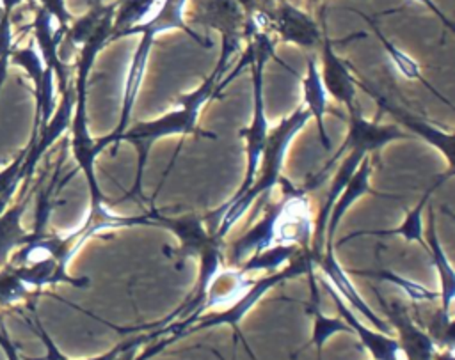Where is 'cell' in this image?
Returning a JSON list of instances; mask_svg holds the SVG:
<instances>
[{
    "label": "cell",
    "instance_id": "obj_16",
    "mask_svg": "<svg viewBox=\"0 0 455 360\" xmlns=\"http://www.w3.org/2000/svg\"><path fill=\"white\" fill-rule=\"evenodd\" d=\"M370 176H371V163H370V158L364 156L359 163V167L355 168V172L352 174V177L348 179V183L345 184L343 192L339 193V197L336 199L332 209H331V215H329V220H327V229H325V243H332V238L336 234V229L341 222V218L345 216L347 209L357 200L361 199L363 195H375V197H389V199H398L396 195H384V193H379L371 188L370 184Z\"/></svg>",
    "mask_w": 455,
    "mask_h": 360
},
{
    "label": "cell",
    "instance_id": "obj_31",
    "mask_svg": "<svg viewBox=\"0 0 455 360\" xmlns=\"http://www.w3.org/2000/svg\"><path fill=\"white\" fill-rule=\"evenodd\" d=\"M28 153V145L5 167L0 170V193L4 190H7L11 184H20L21 183V177H20V168L23 165V160Z\"/></svg>",
    "mask_w": 455,
    "mask_h": 360
},
{
    "label": "cell",
    "instance_id": "obj_33",
    "mask_svg": "<svg viewBox=\"0 0 455 360\" xmlns=\"http://www.w3.org/2000/svg\"><path fill=\"white\" fill-rule=\"evenodd\" d=\"M176 340V337L172 335V337H167V339H162V340H158L156 344H153V346H149V348H146L142 353H137V356H135V360H151L155 355H158L167 344H171V342H174Z\"/></svg>",
    "mask_w": 455,
    "mask_h": 360
},
{
    "label": "cell",
    "instance_id": "obj_21",
    "mask_svg": "<svg viewBox=\"0 0 455 360\" xmlns=\"http://www.w3.org/2000/svg\"><path fill=\"white\" fill-rule=\"evenodd\" d=\"M185 7H187V0H164L162 5L158 7V11L142 25L133 27L130 34H149V35H156L172 28H180L183 32H187L190 37L196 39V43H203V39L199 37V34H196L192 28H188V25L185 23Z\"/></svg>",
    "mask_w": 455,
    "mask_h": 360
},
{
    "label": "cell",
    "instance_id": "obj_35",
    "mask_svg": "<svg viewBox=\"0 0 455 360\" xmlns=\"http://www.w3.org/2000/svg\"><path fill=\"white\" fill-rule=\"evenodd\" d=\"M0 2H2L0 5H2V9H4V14H5V16H11L12 9L18 7L23 0H0Z\"/></svg>",
    "mask_w": 455,
    "mask_h": 360
},
{
    "label": "cell",
    "instance_id": "obj_8",
    "mask_svg": "<svg viewBox=\"0 0 455 360\" xmlns=\"http://www.w3.org/2000/svg\"><path fill=\"white\" fill-rule=\"evenodd\" d=\"M323 247H325V252L320 254V257L315 262L320 266L323 277L327 280H331L332 289L341 296V300H345V303L350 305V309L355 314H361L366 321H370L375 330L384 332V333H391L393 328L389 326V323L384 317H380L377 312H373V309L366 303V300L355 289L354 282L348 277V271L338 262V259L334 255V245L325 243Z\"/></svg>",
    "mask_w": 455,
    "mask_h": 360
},
{
    "label": "cell",
    "instance_id": "obj_12",
    "mask_svg": "<svg viewBox=\"0 0 455 360\" xmlns=\"http://www.w3.org/2000/svg\"><path fill=\"white\" fill-rule=\"evenodd\" d=\"M357 85L363 87L368 94H371V96L375 98V101L379 103V106H380L382 110H386L387 113H391L400 124H403L405 128H409L412 133H416V135H418L419 138H423L425 142H428V144H432L434 147H437V151L446 156V160H448V163H450V170L455 168V161H453L455 137H453V133H446V131H443V129H439V128H435V126H432V124H428V122H425V121L414 117V113H411V112L403 110L402 106L391 103L387 98H384L382 94L371 90L368 85L361 83L359 80H357Z\"/></svg>",
    "mask_w": 455,
    "mask_h": 360
},
{
    "label": "cell",
    "instance_id": "obj_32",
    "mask_svg": "<svg viewBox=\"0 0 455 360\" xmlns=\"http://www.w3.org/2000/svg\"><path fill=\"white\" fill-rule=\"evenodd\" d=\"M41 5L46 12L53 16V20H57L59 27L68 28V21L71 20V14L68 12L64 0H41Z\"/></svg>",
    "mask_w": 455,
    "mask_h": 360
},
{
    "label": "cell",
    "instance_id": "obj_37",
    "mask_svg": "<svg viewBox=\"0 0 455 360\" xmlns=\"http://www.w3.org/2000/svg\"><path fill=\"white\" fill-rule=\"evenodd\" d=\"M4 16H5V14H4V9H2V5H0V21H2Z\"/></svg>",
    "mask_w": 455,
    "mask_h": 360
},
{
    "label": "cell",
    "instance_id": "obj_27",
    "mask_svg": "<svg viewBox=\"0 0 455 360\" xmlns=\"http://www.w3.org/2000/svg\"><path fill=\"white\" fill-rule=\"evenodd\" d=\"M352 273L355 275H363V277H371V278H379V280H384V282H391L398 287L403 289V293L407 294V298H411L414 303L418 301H434L439 298V293L437 291H432V289H427L425 286L411 280V278H405L395 271H389L386 268H380V270H375V271H368V270H354Z\"/></svg>",
    "mask_w": 455,
    "mask_h": 360
},
{
    "label": "cell",
    "instance_id": "obj_28",
    "mask_svg": "<svg viewBox=\"0 0 455 360\" xmlns=\"http://www.w3.org/2000/svg\"><path fill=\"white\" fill-rule=\"evenodd\" d=\"M11 62L16 64V66H21L27 71V74L34 82V89H36V94H37L43 87L46 66H44L37 48H36V43L30 41L25 48H12Z\"/></svg>",
    "mask_w": 455,
    "mask_h": 360
},
{
    "label": "cell",
    "instance_id": "obj_15",
    "mask_svg": "<svg viewBox=\"0 0 455 360\" xmlns=\"http://www.w3.org/2000/svg\"><path fill=\"white\" fill-rule=\"evenodd\" d=\"M453 176V172L450 170L446 176H439L425 192H423V195H421V199L416 202V206L412 207V209H409L407 211V216H405V220L398 225V227H395V229H371V231H354V232H350V234H347V236H343L341 239H339V243H338V247L339 245H345V243H348L350 239H354V238H361V236H380V238H384V236H402L405 241H409V243H419L425 250H428V247H427V241H425V238H423V211H425V206H427V202H430V197H432V193H434V190L441 184V183H444V179L446 177H451Z\"/></svg>",
    "mask_w": 455,
    "mask_h": 360
},
{
    "label": "cell",
    "instance_id": "obj_23",
    "mask_svg": "<svg viewBox=\"0 0 455 360\" xmlns=\"http://www.w3.org/2000/svg\"><path fill=\"white\" fill-rule=\"evenodd\" d=\"M277 32L283 41L302 48H313L320 43L316 23L307 14L290 5H286L277 16Z\"/></svg>",
    "mask_w": 455,
    "mask_h": 360
},
{
    "label": "cell",
    "instance_id": "obj_30",
    "mask_svg": "<svg viewBox=\"0 0 455 360\" xmlns=\"http://www.w3.org/2000/svg\"><path fill=\"white\" fill-rule=\"evenodd\" d=\"M41 335H43V340H44L46 346H48V358H50V360H68V358H64V356L57 351L55 344L50 340V337H48L44 332H41ZM133 342H135V339H128V340L117 344L116 348H112L110 351H107V353H103V355H98V356H92V358H85V360H116L117 355H119L121 351H124L126 348H130Z\"/></svg>",
    "mask_w": 455,
    "mask_h": 360
},
{
    "label": "cell",
    "instance_id": "obj_10",
    "mask_svg": "<svg viewBox=\"0 0 455 360\" xmlns=\"http://www.w3.org/2000/svg\"><path fill=\"white\" fill-rule=\"evenodd\" d=\"M320 282L323 284V287L327 289V293L332 296L336 309L339 312V317L350 326L352 333H355L363 344V348L371 355L373 360H402V353H400V346L398 340L395 337H391V333H384L375 330L373 326H366L357 319V314L341 300V296L332 289V286L329 284V280L325 277L320 278Z\"/></svg>",
    "mask_w": 455,
    "mask_h": 360
},
{
    "label": "cell",
    "instance_id": "obj_2",
    "mask_svg": "<svg viewBox=\"0 0 455 360\" xmlns=\"http://www.w3.org/2000/svg\"><path fill=\"white\" fill-rule=\"evenodd\" d=\"M309 119V110L304 105H300L290 117H284L275 128H272V131H268L267 144L258 167L259 177H254L247 192L242 193L236 200L222 204L213 213L203 216L204 222L212 223V234L222 239L229 232V229L249 211V207L256 202L258 197H268L272 188L281 179V168L291 140L299 131L304 129Z\"/></svg>",
    "mask_w": 455,
    "mask_h": 360
},
{
    "label": "cell",
    "instance_id": "obj_34",
    "mask_svg": "<svg viewBox=\"0 0 455 360\" xmlns=\"http://www.w3.org/2000/svg\"><path fill=\"white\" fill-rule=\"evenodd\" d=\"M414 2H419V4H423L425 7H428V9H430V11H432L439 20H443V23H444L448 28H453V23H451L450 20H446V16L439 11V7H437L432 0H414Z\"/></svg>",
    "mask_w": 455,
    "mask_h": 360
},
{
    "label": "cell",
    "instance_id": "obj_20",
    "mask_svg": "<svg viewBox=\"0 0 455 360\" xmlns=\"http://www.w3.org/2000/svg\"><path fill=\"white\" fill-rule=\"evenodd\" d=\"M428 218H430V225H428V254L432 257V262L435 266V271H437V277H439V286H441V291H439V298L443 300V307H441V314L448 316V317H453L451 316V305H453V298H455V270L451 266V262L448 261L443 247H441V241L437 238V232H435V218H434V211L428 209Z\"/></svg>",
    "mask_w": 455,
    "mask_h": 360
},
{
    "label": "cell",
    "instance_id": "obj_14",
    "mask_svg": "<svg viewBox=\"0 0 455 360\" xmlns=\"http://www.w3.org/2000/svg\"><path fill=\"white\" fill-rule=\"evenodd\" d=\"M151 48H153V35L149 34H140V41L135 48V53L132 57V62L128 66V73H126V78H124V89H123V106H121V117H119V122H117V128L108 133L110 138H112V153H116L119 147H117V140L121 137V133L128 128L130 124V115H132V110H133V105H135V99H137V94L140 90V85H142V80H144V74H146V69H148V60H149V53H151Z\"/></svg>",
    "mask_w": 455,
    "mask_h": 360
},
{
    "label": "cell",
    "instance_id": "obj_22",
    "mask_svg": "<svg viewBox=\"0 0 455 360\" xmlns=\"http://www.w3.org/2000/svg\"><path fill=\"white\" fill-rule=\"evenodd\" d=\"M302 92H304V106L309 110L311 117H315V121H316L320 142H322L323 149H329L331 138L325 133V122H323L329 94L322 83L320 71H318L313 57L307 59V71H306V76L302 78Z\"/></svg>",
    "mask_w": 455,
    "mask_h": 360
},
{
    "label": "cell",
    "instance_id": "obj_25",
    "mask_svg": "<svg viewBox=\"0 0 455 360\" xmlns=\"http://www.w3.org/2000/svg\"><path fill=\"white\" fill-rule=\"evenodd\" d=\"M370 25H371V30L377 34V37H379V41L382 43V48L386 50V53L389 55V59H391V62H393V66L396 67V71L403 76V78H407V80H418V82H421L430 92H434L439 99H443V101H446L444 99V96L434 87V85H430V82H427L425 78H423V74H421V67H419V64L412 59V57H409L405 51H402L398 46H395L380 30H379V27L375 25V23H371L370 21ZM448 103V101H446ZM450 105V103H448Z\"/></svg>",
    "mask_w": 455,
    "mask_h": 360
},
{
    "label": "cell",
    "instance_id": "obj_17",
    "mask_svg": "<svg viewBox=\"0 0 455 360\" xmlns=\"http://www.w3.org/2000/svg\"><path fill=\"white\" fill-rule=\"evenodd\" d=\"M12 266V264H11ZM68 266H64L59 259L55 257H46V259H39L28 264H21V266H14L16 275L21 278V282L25 286H32V287H43V286H57V284H71L75 287H87L89 286V278L82 277H71L66 270Z\"/></svg>",
    "mask_w": 455,
    "mask_h": 360
},
{
    "label": "cell",
    "instance_id": "obj_7",
    "mask_svg": "<svg viewBox=\"0 0 455 360\" xmlns=\"http://www.w3.org/2000/svg\"><path fill=\"white\" fill-rule=\"evenodd\" d=\"M377 294L380 307L384 310L386 321L391 328L398 333V346L402 353V360H434L437 353V344L428 333V330H423L409 314V310L396 300L387 301L379 293V289H373Z\"/></svg>",
    "mask_w": 455,
    "mask_h": 360
},
{
    "label": "cell",
    "instance_id": "obj_4",
    "mask_svg": "<svg viewBox=\"0 0 455 360\" xmlns=\"http://www.w3.org/2000/svg\"><path fill=\"white\" fill-rule=\"evenodd\" d=\"M315 261L311 259L309 252H302L300 257L290 264L284 270H277L272 275H267L263 278L254 280L233 303H229L224 310L217 312V314H210V316H203L197 317L190 328H185L181 335H190L194 332L199 330H206V328H215V326H229L235 332V339H243V333L240 330V323L243 321V317L247 316V312L265 296L267 291H270L272 287L286 282L288 278H295L299 275H306L309 270H313ZM245 340V339H243Z\"/></svg>",
    "mask_w": 455,
    "mask_h": 360
},
{
    "label": "cell",
    "instance_id": "obj_36",
    "mask_svg": "<svg viewBox=\"0 0 455 360\" xmlns=\"http://www.w3.org/2000/svg\"><path fill=\"white\" fill-rule=\"evenodd\" d=\"M434 360H455L453 356V349H448V348H439L437 353H435V358Z\"/></svg>",
    "mask_w": 455,
    "mask_h": 360
},
{
    "label": "cell",
    "instance_id": "obj_9",
    "mask_svg": "<svg viewBox=\"0 0 455 360\" xmlns=\"http://www.w3.org/2000/svg\"><path fill=\"white\" fill-rule=\"evenodd\" d=\"M148 216L151 218L153 227L167 229L178 238L180 255L183 259L185 257H199L206 248L222 241L215 234L206 231V227L203 223L204 218L197 213L165 216V215L153 209L151 213H148Z\"/></svg>",
    "mask_w": 455,
    "mask_h": 360
},
{
    "label": "cell",
    "instance_id": "obj_5",
    "mask_svg": "<svg viewBox=\"0 0 455 360\" xmlns=\"http://www.w3.org/2000/svg\"><path fill=\"white\" fill-rule=\"evenodd\" d=\"M348 133H347V138L343 140V144L339 145V149L332 154V158L322 167V170L315 176L313 183H307V186H304L302 190H311V188H316L320 186V183L327 177V172L329 168L334 167V163L341 158V154L352 151V149H357V151H363V153H371V151H377L380 147H384L386 144L393 142V140H398V138H407L409 135L403 133L396 124H379V122H373V121H368L364 119V115L361 113L359 106L350 110L348 112Z\"/></svg>",
    "mask_w": 455,
    "mask_h": 360
},
{
    "label": "cell",
    "instance_id": "obj_1",
    "mask_svg": "<svg viewBox=\"0 0 455 360\" xmlns=\"http://www.w3.org/2000/svg\"><path fill=\"white\" fill-rule=\"evenodd\" d=\"M235 46H236L235 43L222 39V51H220V57H219V62H217L213 73L210 76H206V80L197 89H194L188 94H181L178 98L180 106L176 110H171L153 121L137 122L121 133V137L117 140V147L121 142H128V144L135 145V149H137L135 184H133V190L128 195H124L123 199L140 193L148 154L156 140H160L164 137H171V135H194V133L201 135V137L215 138L213 133L197 129V119H199V113H201V108L204 106V103L213 94H217V90H220L224 87V82H220V76L228 69V62L235 51Z\"/></svg>",
    "mask_w": 455,
    "mask_h": 360
},
{
    "label": "cell",
    "instance_id": "obj_26",
    "mask_svg": "<svg viewBox=\"0 0 455 360\" xmlns=\"http://www.w3.org/2000/svg\"><path fill=\"white\" fill-rule=\"evenodd\" d=\"M302 250L295 245H272L265 250L251 254L242 266L238 268L242 273H251V271H272L279 270L286 261H290L293 255L300 254Z\"/></svg>",
    "mask_w": 455,
    "mask_h": 360
},
{
    "label": "cell",
    "instance_id": "obj_29",
    "mask_svg": "<svg viewBox=\"0 0 455 360\" xmlns=\"http://www.w3.org/2000/svg\"><path fill=\"white\" fill-rule=\"evenodd\" d=\"M14 48L12 43V23L11 16H4L0 21V90L4 87V82L7 78L11 51Z\"/></svg>",
    "mask_w": 455,
    "mask_h": 360
},
{
    "label": "cell",
    "instance_id": "obj_18",
    "mask_svg": "<svg viewBox=\"0 0 455 360\" xmlns=\"http://www.w3.org/2000/svg\"><path fill=\"white\" fill-rule=\"evenodd\" d=\"M306 275L309 280V303L306 305V310L313 319V332H311V340L302 349H306L307 346H315L316 358L322 360V351H323L325 342L338 332L352 333V330L341 317H329L323 314V310L320 307V293L315 284L313 270H309Z\"/></svg>",
    "mask_w": 455,
    "mask_h": 360
},
{
    "label": "cell",
    "instance_id": "obj_24",
    "mask_svg": "<svg viewBox=\"0 0 455 360\" xmlns=\"http://www.w3.org/2000/svg\"><path fill=\"white\" fill-rule=\"evenodd\" d=\"M30 202V195H25L20 199L18 204L7 207L0 215V268L7 264L9 254L14 248H20L25 241L27 231L21 225L23 213L27 211V206Z\"/></svg>",
    "mask_w": 455,
    "mask_h": 360
},
{
    "label": "cell",
    "instance_id": "obj_3",
    "mask_svg": "<svg viewBox=\"0 0 455 360\" xmlns=\"http://www.w3.org/2000/svg\"><path fill=\"white\" fill-rule=\"evenodd\" d=\"M252 55H251V69H252V119L249 128L238 129V135L245 138V156H247V167L245 176L240 184V188L235 192V195L226 200L224 204H229L236 200L242 193L247 192V188L252 184L261 154L267 144L268 137V121L265 115V96H263V78H265V66L270 57H274V44L270 43L268 35L256 34V41L251 43Z\"/></svg>",
    "mask_w": 455,
    "mask_h": 360
},
{
    "label": "cell",
    "instance_id": "obj_13",
    "mask_svg": "<svg viewBox=\"0 0 455 360\" xmlns=\"http://www.w3.org/2000/svg\"><path fill=\"white\" fill-rule=\"evenodd\" d=\"M32 28H34V37L37 41V51H39L44 66L50 67L53 71V74L57 76L59 87L62 92L69 85V82H68L69 67L64 64L59 50H60V43H62L68 28H64V27L53 28V16L50 12H46L43 7L37 9Z\"/></svg>",
    "mask_w": 455,
    "mask_h": 360
},
{
    "label": "cell",
    "instance_id": "obj_6",
    "mask_svg": "<svg viewBox=\"0 0 455 360\" xmlns=\"http://www.w3.org/2000/svg\"><path fill=\"white\" fill-rule=\"evenodd\" d=\"M279 183H283L284 197L281 199V211L275 222L274 243L295 245L302 252H309L315 223L306 192L302 188H293L284 177H281Z\"/></svg>",
    "mask_w": 455,
    "mask_h": 360
},
{
    "label": "cell",
    "instance_id": "obj_19",
    "mask_svg": "<svg viewBox=\"0 0 455 360\" xmlns=\"http://www.w3.org/2000/svg\"><path fill=\"white\" fill-rule=\"evenodd\" d=\"M279 211H281V200L274 204L258 223H254L242 238H238L231 245V262L235 266H238L243 261V257L275 245L274 236H275V222H277Z\"/></svg>",
    "mask_w": 455,
    "mask_h": 360
},
{
    "label": "cell",
    "instance_id": "obj_11",
    "mask_svg": "<svg viewBox=\"0 0 455 360\" xmlns=\"http://www.w3.org/2000/svg\"><path fill=\"white\" fill-rule=\"evenodd\" d=\"M322 83L329 96H332L338 103L347 106V112L357 108L355 92H357V78L352 74L348 64L336 55L332 48V41L323 35L322 46Z\"/></svg>",
    "mask_w": 455,
    "mask_h": 360
}]
</instances>
